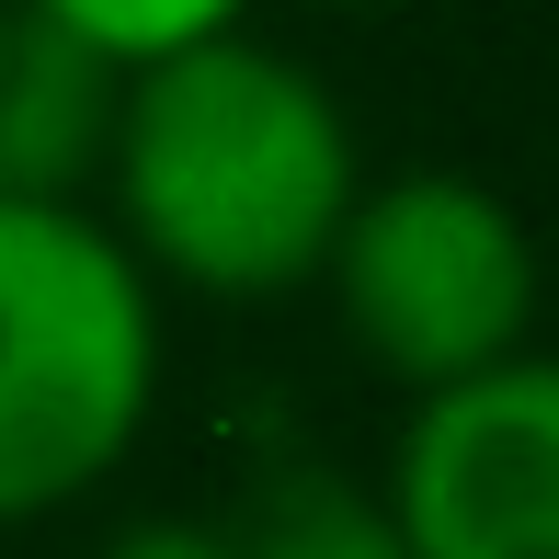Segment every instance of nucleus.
Listing matches in <instances>:
<instances>
[{"label":"nucleus","instance_id":"1","mask_svg":"<svg viewBox=\"0 0 559 559\" xmlns=\"http://www.w3.org/2000/svg\"><path fill=\"white\" fill-rule=\"evenodd\" d=\"M354 194H366V148L343 92L240 23L160 69H126L92 206L115 217V240L148 263L160 297L263 309L320 286Z\"/></svg>","mask_w":559,"mask_h":559},{"label":"nucleus","instance_id":"2","mask_svg":"<svg viewBox=\"0 0 559 559\" xmlns=\"http://www.w3.org/2000/svg\"><path fill=\"white\" fill-rule=\"evenodd\" d=\"M160 286L104 206L0 194V537L92 502L160 412Z\"/></svg>","mask_w":559,"mask_h":559},{"label":"nucleus","instance_id":"3","mask_svg":"<svg viewBox=\"0 0 559 559\" xmlns=\"http://www.w3.org/2000/svg\"><path fill=\"white\" fill-rule=\"evenodd\" d=\"M320 297H332L343 343L423 400L537 354L548 251L502 183L412 160V171H366L332 263H320Z\"/></svg>","mask_w":559,"mask_h":559},{"label":"nucleus","instance_id":"4","mask_svg":"<svg viewBox=\"0 0 559 559\" xmlns=\"http://www.w3.org/2000/svg\"><path fill=\"white\" fill-rule=\"evenodd\" d=\"M412 559H559V354L423 389L389 445Z\"/></svg>","mask_w":559,"mask_h":559},{"label":"nucleus","instance_id":"5","mask_svg":"<svg viewBox=\"0 0 559 559\" xmlns=\"http://www.w3.org/2000/svg\"><path fill=\"white\" fill-rule=\"evenodd\" d=\"M115 104H126V69L92 35H69L46 0H0V194L92 206Z\"/></svg>","mask_w":559,"mask_h":559},{"label":"nucleus","instance_id":"6","mask_svg":"<svg viewBox=\"0 0 559 559\" xmlns=\"http://www.w3.org/2000/svg\"><path fill=\"white\" fill-rule=\"evenodd\" d=\"M240 559H412L389 514V479H354L332 456H263L228 514Z\"/></svg>","mask_w":559,"mask_h":559},{"label":"nucleus","instance_id":"7","mask_svg":"<svg viewBox=\"0 0 559 559\" xmlns=\"http://www.w3.org/2000/svg\"><path fill=\"white\" fill-rule=\"evenodd\" d=\"M46 12H58L69 35H92L115 69H160V58H183V46L240 35L251 0H46Z\"/></svg>","mask_w":559,"mask_h":559},{"label":"nucleus","instance_id":"8","mask_svg":"<svg viewBox=\"0 0 559 559\" xmlns=\"http://www.w3.org/2000/svg\"><path fill=\"white\" fill-rule=\"evenodd\" d=\"M92 559H240V537H228V514H138V525H115Z\"/></svg>","mask_w":559,"mask_h":559},{"label":"nucleus","instance_id":"9","mask_svg":"<svg viewBox=\"0 0 559 559\" xmlns=\"http://www.w3.org/2000/svg\"><path fill=\"white\" fill-rule=\"evenodd\" d=\"M309 12H389V0H309Z\"/></svg>","mask_w":559,"mask_h":559}]
</instances>
